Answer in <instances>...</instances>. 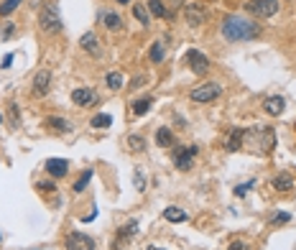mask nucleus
I'll list each match as a JSON object with an SVG mask.
<instances>
[{"label": "nucleus", "mask_w": 296, "mask_h": 250, "mask_svg": "<svg viewBox=\"0 0 296 250\" xmlns=\"http://www.w3.org/2000/svg\"><path fill=\"white\" fill-rule=\"evenodd\" d=\"M261 33V26L253 23V20L243 18V15H227L222 20V36L235 43V41H248V38H256Z\"/></svg>", "instance_id": "1"}, {"label": "nucleus", "mask_w": 296, "mask_h": 250, "mask_svg": "<svg viewBox=\"0 0 296 250\" xmlns=\"http://www.w3.org/2000/svg\"><path fill=\"white\" fill-rule=\"evenodd\" d=\"M273 141H276V135H273L271 128H250V130H243V146L253 148L256 153L266 156L268 151H273Z\"/></svg>", "instance_id": "2"}, {"label": "nucleus", "mask_w": 296, "mask_h": 250, "mask_svg": "<svg viewBox=\"0 0 296 250\" xmlns=\"http://www.w3.org/2000/svg\"><path fill=\"white\" fill-rule=\"evenodd\" d=\"M38 23H41V31H46V33H61V28H64V20H61L59 3H46L44 8H41Z\"/></svg>", "instance_id": "3"}, {"label": "nucleus", "mask_w": 296, "mask_h": 250, "mask_svg": "<svg viewBox=\"0 0 296 250\" xmlns=\"http://www.w3.org/2000/svg\"><path fill=\"white\" fill-rule=\"evenodd\" d=\"M245 10L250 15H258V18H271L279 13V0H248Z\"/></svg>", "instance_id": "4"}, {"label": "nucleus", "mask_w": 296, "mask_h": 250, "mask_svg": "<svg viewBox=\"0 0 296 250\" xmlns=\"http://www.w3.org/2000/svg\"><path fill=\"white\" fill-rule=\"evenodd\" d=\"M220 95H222L220 84H217V82H207V84L194 87L192 92H189V100H192V102H212V100H217Z\"/></svg>", "instance_id": "5"}, {"label": "nucleus", "mask_w": 296, "mask_h": 250, "mask_svg": "<svg viewBox=\"0 0 296 250\" xmlns=\"http://www.w3.org/2000/svg\"><path fill=\"white\" fill-rule=\"evenodd\" d=\"M184 61L189 64V69H192L194 74H199V77L209 72V59L202 51H197V49H189L186 56H184Z\"/></svg>", "instance_id": "6"}, {"label": "nucleus", "mask_w": 296, "mask_h": 250, "mask_svg": "<svg viewBox=\"0 0 296 250\" xmlns=\"http://www.w3.org/2000/svg\"><path fill=\"white\" fill-rule=\"evenodd\" d=\"M194 156H197V146H186V148H176L174 151V164L181 171H189L194 166Z\"/></svg>", "instance_id": "7"}, {"label": "nucleus", "mask_w": 296, "mask_h": 250, "mask_svg": "<svg viewBox=\"0 0 296 250\" xmlns=\"http://www.w3.org/2000/svg\"><path fill=\"white\" fill-rule=\"evenodd\" d=\"M64 245H67V250H95V240L84 233H69Z\"/></svg>", "instance_id": "8"}, {"label": "nucleus", "mask_w": 296, "mask_h": 250, "mask_svg": "<svg viewBox=\"0 0 296 250\" xmlns=\"http://www.w3.org/2000/svg\"><path fill=\"white\" fill-rule=\"evenodd\" d=\"M184 18H186L189 26H202L204 18H207V10L202 5H197V3H186L184 5Z\"/></svg>", "instance_id": "9"}, {"label": "nucleus", "mask_w": 296, "mask_h": 250, "mask_svg": "<svg viewBox=\"0 0 296 250\" xmlns=\"http://www.w3.org/2000/svg\"><path fill=\"white\" fill-rule=\"evenodd\" d=\"M49 89H51V72L49 69L36 72V77H33V95L36 97H44Z\"/></svg>", "instance_id": "10"}, {"label": "nucleus", "mask_w": 296, "mask_h": 250, "mask_svg": "<svg viewBox=\"0 0 296 250\" xmlns=\"http://www.w3.org/2000/svg\"><path fill=\"white\" fill-rule=\"evenodd\" d=\"M95 100H97V95H95V89H90V87H79V89L72 92V102L79 105V107H90V105H95Z\"/></svg>", "instance_id": "11"}, {"label": "nucleus", "mask_w": 296, "mask_h": 250, "mask_svg": "<svg viewBox=\"0 0 296 250\" xmlns=\"http://www.w3.org/2000/svg\"><path fill=\"white\" fill-rule=\"evenodd\" d=\"M44 169H46L54 179H61V176H67V171H69V161H67V158H46Z\"/></svg>", "instance_id": "12"}, {"label": "nucleus", "mask_w": 296, "mask_h": 250, "mask_svg": "<svg viewBox=\"0 0 296 250\" xmlns=\"http://www.w3.org/2000/svg\"><path fill=\"white\" fill-rule=\"evenodd\" d=\"M82 49L87 51V54H92V56H102V49H100V41H97V36L92 33V31H87L82 36Z\"/></svg>", "instance_id": "13"}, {"label": "nucleus", "mask_w": 296, "mask_h": 250, "mask_svg": "<svg viewBox=\"0 0 296 250\" xmlns=\"http://www.w3.org/2000/svg\"><path fill=\"white\" fill-rule=\"evenodd\" d=\"M263 107H266V112H268V115H273V118H276V115H281V112H284V107H286V100H284L281 95H273V97H268V100L263 102Z\"/></svg>", "instance_id": "14"}, {"label": "nucleus", "mask_w": 296, "mask_h": 250, "mask_svg": "<svg viewBox=\"0 0 296 250\" xmlns=\"http://www.w3.org/2000/svg\"><path fill=\"white\" fill-rule=\"evenodd\" d=\"M271 187L276 192H291L294 189V179H291V174H279V176H273Z\"/></svg>", "instance_id": "15"}, {"label": "nucleus", "mask_w": 296, "mask_h": 250, "mask_svg": "<svg viewBox=\"0 0 296 250\" xmlns=\"http://www.w3.org/2000/svg\"><path fill=\"white\" fill-rule=\"evenodd\" d=\"M100 18H102V26H105V28H110V31H120V28H123V18H120L118 13H110V10H108V13H102Z\"/></svg>", "instance_id": "16"}, {"label": "nucleus", "mask_w": 296, "mask_h": 250, "mask_svg": "<svg viewBox=\"0 0 296 250\" xmlns=\"http://www.w3.org/2000/svg\"><path fill=\"white\" fill-rule=\"evenodd\" d=\"M125 146H128V151H133V153H141V151H146V138L138 133H131L128 138H125Z\"/></svg>", "instance_id": "17"}, {"label": "nucleus", "mask_w": 296, "mask_h": 250, "mask_svg": "<svg viewBox=\"0 0 296 250\" xmlns=\"http://www.w3.org/2000/svg\"><path fill=\"white\" fill-rule=\"evenodd\" d=\"M156 143H158L161 148H168V146L174 143V133L168 130V128H158V130H156Z\"/></svg>", "instance_id": "18"}, {"label": "nucleus", "mask_w": 296, "mask_h": 250, "mask_svg": "<svg viewBox=\"0 0 296 250\" xmlns=\"http://www.w3.org/2000/svg\"><path fill=\"white\" fill-rule=\"evenodd\" d=\"M243 146V128H235L230 133V138H227V143H225V148L227 151H238Z\"/></svg>", "instance_id": "19"}, {"label": "nucleus", "mask_w": 296, "mask_h": 250, "mask_svg": "<svg viewBox=\"0 0 296 250\" xmlns=\"http://www.w3.org/2000/svg\"><path fill=\"white\" fill-rule=\"evenodd\" d=\"M8 120H10L13 128L23 125V120H20V105L18 102H8Z\"/></svg>", "instance_id": "20"}, {"label": "nucleus", "mask_w": 296, "mask_h": 250, "mask_svg": "<svg viewBox=\"0 0 296 250\" xmlns=\"http://www.w3.org/2000/svg\"><path fill=\"white\" fill-rule=\"evenodd\" d=\"M163 217H166L168 222H186V220H189L186 212L179 210V207H166V210H163Z\"/></svg>", "instance_id": "21"}, {"label": "nucleus", "mask_w": 296, "mask_h": 250, "mask_svg": "<svg viewBox=\"0 0 296 250\" xmlns=\"http://www.w3.org/2000/svg\"><path fill=\"white\" fill-rule=\"evenodd\" d=\"M44 125H49V128H54V130H59V133H67V130L72 128L69 120H64V118H46Z\"/></svg>", "instance_id": "22"}, {"label": "nucleus", "mask_w": 296, "mask_h": 250, "mask_svg": "<svg viewBox=\"0 0 296 250\" xmlns=\"http://www.w3.org/2000/svg\"><path fill=\"white\" fill-rule=\"evenodd\" d=\"M90 125H92V128H110V125H113V118L108 115V112H100V115H95V118L90 120Z\"/></svg>", "instance_id": "23"}, {"label": "nucleus", "mask_w": 296, "mask_h": 250, "mask_svg": "<svg viewBox=\"0 0 296 250\" xmlns=\"http://www.w3.org/2000/svg\"><path fill=\"white\" fill-rule=\"evenodd\" d=\"M148 10H151L156 18H166L168 15V10H166V5L161 3V0H148Z\"/></svg>", "instance_id": "24"}, {"label": "nucleus", "mask_w": 296, "mask_h": 250, "mask_svg": "<svg viewBox=\"0 0 296 250\" xmlns=\"http://www.w3.org/2000/svg\"><path fill=\"white\" fill-rule=\"evenodd\" d=\"M151 105H153V100H151V97L136 100V102H133V112H136V115H146V112L151 110Z\"/></svg>", "instance_id": "25"}, {"label": "nucleus", "mask_w": 296, "mask_h": 250, "mask_svg": "<svg viewBox=\"0 0 296 250\" xmlns=\"http://www.w3.org/2000/svg\"><path fill=\"white\" fill-rule=\"evenodd\" d=\"M90 179H92V169H87V171H84V174H82V176L74 181V187H72V189H74L77 194H79V192H84V189H87V184H90Z\"/></svg>", "instance_id": "26"}, {"label": "nucleus", "mask_w": 296, "mask_h": 250, "mask_svg": "<svg viewBox=\"0 0 296 250\" xmlns=\"http://www.w3.org/2000/svg\"><path fill=\"white\" fill-rule=\"evenodd\" d=\"M138 233V220H131V222H125L120 230H118V235H123V238H133Z\"/></svg>", "instance_id": "27"}, {"label": "nucleus", "mask_w": 296, "mask_h": 250, "mask_svg": "<svg viewBox=\"0 0 296 250\" xmlns=\"http://www.w3.org/2000/svg\"><path fill=\"white\" fill-rule=\"evenodd\" d=\"M148 56H151V61H153V64H161V61H163V43H161V41H156L153 46H151V54H148Z\"/></svg>", "instance_id": "28"}, {"label": "nucleus", "mask_w": 296, "mask_h": 250, "mask_svg": "<svg viewBox=\"0 0 296 250\" xmlns=\"http://www.w3.org/2000/svg\"><path fill=\"white\" fill-rule=\"evenodd\" d=\"M20 3H23V0H3V3H0V15H10Z\"/></svg>", "instance_id": "29"}, {"label": "nucleus", "mask_w": 296, "mask_h": 250, "mask_svg": "<svg viewBox=\"0 0 296 250\" xmlns=\"http://www.w3.org/2000/svg\"><path fill=\"white\" fill-rule=\"evenodd\" d=\"M133 15L141 20V23H148V18H151V15H148V8H146L143 3H136V5H133Z\"/></svg>", "instance_id": "30"}, {"label": "nucleus", "mask_w": 296, "mask_h": 250, "mask_svg": "<svg viewBox=\"0 0 296 250\" xmlns=\"http://www.w3.org/2000/svg\"><path fill=\"white\" fill-rule=\"evenodd\" d=\"M108 87L110 89H120L123 87V74L120 72H110L108 74Z\"/></svg>", "instance_id": "31"}, {"label": "nucleus", "mask_w": 296, "mask_h": 250, "mask_svg": "<svg viewBox=\"0 0 296 250\" xmlns=\"http://www.w3.org/2000/svg\"><path fill=\"white\" fill-rule=\"evenodd\" d=\"M286 222H291V215L289 212H276V215L271 217V225L273 227H276V225H286Z\"/></svg>", "instance_id": "32"}, {"label": "nucleus", "mask_w": 296, "mask_h": 250, "mask_svg": "<svg viewBox=\"0 0 296 250\" xmlns=\"http://www.w3.org/2000/svg\"><path fill=\"white\" fill-rule=\"evenodd\" d=\"M133 179H136L138 192H146V179H143V174H141V171H136V174H133Z\"/></svg>", "instance_id": "33"}, {"label": "nucleus", "mask_w": 296, "mask_h": 250, "mask_svg": "<svg viewBox=\"0 0 296 250\" xmlns=\"http://www.w3.org/2000/svg\"><path fill=\"white\" fill-rule=\"evenodd\" d=\"M250 189H253V181H245V184H240V187L235 189V194H238V197H245Z\"/></svg>", "instance_id": "34"}, {"label": "nucleus", "mask_w": 296, "mask_h": 250, "mask_svg": "<svg viewBox=\"0 0 296 250\" xmlns=\"http://www.w3.org/2000/svg\"><path fill=\"white\" fill-rule=\"evenodd\" d=\"M227 250H250V248H248V245H245V243H243V240H232V243H230V248H227Z\"/></svg>", "instance_id": "35"}, {"label": "nucleus", "mask_w": 296, "mask_h": 250, "mask_svg": "<svg viewBox=\"0 0 296 250\" xmlns=\"http://www.w3.org/2000/svg\"><path fill=\"white\" fill-rule=\"evenodd\" d=\"M125 243H128V238H123V235H118V240H115L113 250H125Z\"/></svg>", "instance_id": "36"}, {"label": "nucleus", "mask_w": 296, "mask_h": 250, "mask_svg": "<svg viewBox=\"0 0 296 250\" xmlns=\"http://www.w3.org/2000/svg\"><path fill=\"white\" fill-rule=\"evenodd\" d=\"M143 84H146V77L141 74V77H136V79L131 82V89H138V87H143Z\"/></svg>", "instance_id": "37"}, {"label": "nucleus", "mask_w": 296, "mask_h": 250, "mask_svg": "<svg viewBox=\"0 0 296 250\" xmlns=\"http://www.w3.org/2000/svg\"><path fill=\"white\" fill-rule=\"evenodd\" d=\"M13 59H15L13 54H5V56H3V64H0V66H3V69H8V66L13 64Z\"/></svg>", "instance_id": "38"}, {"label": "nucleus", "mask_w": 296, "mask_h": 250, "mask_svg": "<svg viewBox=\"0 0 296 250\" xmlns=\"http://www.w3.org/2000/svg\"><path fill=\"white\" fill-rule=\"evenodd\" d=\"M181 5H184V3H181V0H171V10H168V15H171L174 10H179Z\"/></svg>", "instance_id": "39"}, {"label": "nucleus", "mask_w": 296, "mask_h": 250, "mask_svg": "<svg viewBox=\"0 0 296 250\" xmlns=\"http://www.w3.org/2000/svg\"><path fill=\"white\" fill-rule=\"evenodd\" d=\"M115 3H123V5H128V3H131V0H115Z\"/></svg>", "instance_id": "40"}, {"label": "nucleus", "mask_w": 296, "mask_h": 250, "mask_svg": "<svg viewBox=\"0 0 296 250\" xmlns=\"http://www.w3.org/2000/svg\"><path fill=\"white\" fill-rule=\"evenodd\" d=\"M31 5H33V8H38V5H41V0H33V3H31Z\"/></svg>", "instance_id": "41"}, {"label": "nucleus", "mask_w": 296, "mask_h": 250, "mask_svg": "<svg viewBox=\"0 0 296 250\" xmlns=\"http://www.w3.org/2000/svg\"><path fill=\"white\" fill-rule=\"evenodd\" d=\"M148 250H161V248H156V245H148Z\"/></svg>", "instance_id": "42"}, {"label": "nucleus", "mask_w": 296, "mask_h": 250, "mask_svg": "<svg viewBox=\"0 0 296 250\" xmlns=\"http://www.w3.org/2000/svg\"><path fill=\"white\" fill-rule=\"evenodd\" d=\"M0 123H3V118H0Z\"/></svg>", "instance_id": "43"}]
</instances>
